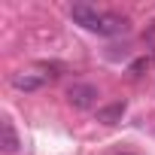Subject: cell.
<instances>
[{
	"mask_svg": "<svg viewBox=\"0 0 155 155\" xmlns=\"http://www.w3.org/2000/svg\"><path fill=\"white\" fill-rule=\"evenodd\" d=\"M18 146H21V140H18V134H15L12 122H9V119H3V152H6V155H15V152H18Z\"/></svg>",
	"mask_w": 155,
	"mask_h": 155,
	"instance_id": "obj_5",
	"label": "cell"
},
{
	"mask_svg": "<svg viewBox=\"0 0 155 155\" xmlns=\"http://www.w3.org/2000/svg\"><path fill=\"white\" fill-rule=\"evenodd\" d=\"M122 155H131V152H122Z\"/></svg>",
	"mask_w": 155,
	"mask_h": 155,
	"instance_id": "obj_6",
	"label": "cell"
},
{
	"mask_svg": "<svg viewBox=\"0 0 155 155\" xmlns=\"http://www.w3.org/2000/svg\"><path fill=\"white\" fill-rule=\"evenodd\" d=\"M125 101H116V104H110V107H101L97 110V122H104V125H116V122H122V116H125Z\"/></svg>",
	"mask_w": 155,
	"mask_h": 155,
	"instance_id": "obj_3",
	"label": "cell"
},
{
	"mask_svg": "<svg viewBox=\"0 0 155 155\" xmlns=\"http://www.w3.org/2000/svg\"><path fill=\"white\" fill-rule=\"evenodd\" d=\"M43 82H46L43 76H34V73H15L12 76V88H18V91H37Z\"/></svg>",
	"mask_w": 155,
	"mask_h": 155,
	"instance_id": "obj_4",
	"label": "cell"
},
{
	"mask_svg": "<svg viewBox=\"0 0 155 155\" xmlns=\"http://www.w3.org/2000/svg\"><path fill=\"white\" fill-rule=\"evenodd\" d=\"M70 18L76 25H82L85 31H94V34H101V28H104V12H97L94 6H85V3L70 6Z\"/></svg>",
	"mask_w": 155,
	"mask_h": 155,
	"instance_id": "obj_2",
	"label": "cell"
},
{
	"mask_svg": "<svg viewBox=\"0 0 155 155\" xmlns=\"http://www.w3.org/2000/svg\"><path fill=\"white\" fill-rule=\"evenodd\" d=\"M97 88L94 85H88V82H76V85H70L67 88V104L73 107V110H91L94 104H97Z\"/></svg>",
	"mask_w": 155,
	"mask_h": 155,
	"instance_id": "obj_1",
	"label": "cell"
}]
</instances>
